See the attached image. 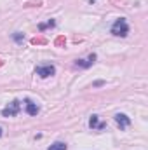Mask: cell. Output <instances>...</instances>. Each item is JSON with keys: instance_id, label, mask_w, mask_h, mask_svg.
Listing matches in <instances>:
<instances>
[{"instance_id": "9", "label": "cell", "mask_w": 148, "mask_h": 150, "mask_svg": "<svg viewBox=\"0 0 148 150\" xmlns=\"http://www.w3.org/2000/svg\"><path fill=\"white\" fill-rule=\"evenodd\" d=\"M47 150H66V143H63V142H56V143H52Z\"/></svg>"}, {"instance_id": "7", "label": "cell", "mask_w": 148, "mask_h": 150, "mask_svg": "<svg viewBox=\"0 0 148 150\" xmlns=\"http://www.w3.org/2000/svg\"><path fill=\"white\" fill-rule=\"evenodd\" d=\"M89 127H91V129H99V131H103V129L106 127V124H105V122H99L98 115H91V119H89Z\"/></svg>"}, {"instance_id": "8", "label": "cell", "mask_w": 148, "mask_h": 150, "mask_svg": "<svg viewBox=\"0 0 148 150\" xmlns=\"http://www.w3.org/2000/svg\"><path fill=\"white\" fill-rule=\"evenodd\" d=\"M54 26H56V21H54V19H49L47 23H40V25H38V30L44 32V30H47V28H54Z\"/></svg>"}, {"instance_id": "12", "label": "cell", "mask_w": 148, "mask_h": 150, "mask_svg": "<svg viewBox=\"0 0 148 150\" xmlns=\"http://www.w3.org/2000/svg\"><path fill=\"white\" fill-rule=\"evenodd\" d=\"M65 44V37H58L56 38V45H63Z\"/></svg>"}, {"instance_id": "10", "label": "cell", "mask_w": 148, "mask_h": 150, "mask_svg": "<svg viewBox=\"0 0 148 150\" xmlns=\"http://www.w3.org/2000/svg\"><path fill=\"white\" fill-rule=\"evenodd\" d=\"M12 40L18 42V44H23V40H25V33H21V32H14V33H12Z\"/></svg>"}, {"instance_id": "16", "label": "cell", "mask_w": 148, "mask_h": 150, "mask_svg": "<svg viewBox=\"0 0 148 150\" xmlns=\"http://www.w3.org/2000/svg\"><path fill=\"white\" fill-rule=\"evenodd\" d=\"M0 65H2V63H0Z\"/></svg>"}, {"instance_id": "3", "label": "cell", "mask_w": 148, "mask_h": 150, "mask_svg": "<svg viewBox=\"0 0 148 150\" xmlns=\"http://www.w3.org/2000/svg\"><path fill=\"white\" fill-rule=\"evenodd\" d=\"M35 74L40 77V79H47V77H52L56 74V67L54 65H40L35 68Z\"/></svg>"}, {"instance_id": "13", "label": "cell", "mask_w": 148, "mask_h": 150, "mask_svg": "<svg viewBox=\"0 0 148 150\" xmlns=\"http://www.w3.org/2000/svg\"><path fill=\"white\" fill-rule=\"evenodd\" d=\"M103 84H105V82H103V80H98V82H94V84H92V86H94V87H99V86H103Z\"/></svg>"}, {"instance_id": "1", "label": "cell", "mask_w": 148, "mask_h": 150, "mask_svg": "<svg viewBox=\"0 0 148 150\" xmlns=\"http://www.w3.org/2000/svg\"><path fill=\"white\" fill-rule=\"evenodd\" d=\"M127 33H129V25H127V21L124 19V18H118L113 25H111V35H115V37H127Z\"/></svg>"}, {"instance_id": "5", "label": "cell", "mask_w": 148, "mask_h": 150, "mask_svg": "<svg viewBox=\"0 0 148 150\" xmlns=\"http://www.w3.org/2000/svg\"><path fill=\"white\" fill-rule=\"evenodd\" d=\"M115 122H117V126H118L120 129H127V127L131 126V119H129L125 113H117V115H115Z\"/></svg>"}, {"instance_id": "11", "label": "cell", "mask_w": 148, "mask_h": 150, "mask_svg": "<svg viewBox=\"0 0 148 150\" xmlns=\"http://www.w3.org/2000/svg\"><path fill=\"white\" fill-rule=\"evenodd\" d=\"M32 44H33V45H35V44H45V38H32Z\"/></svg>"}, {"instance_id": "4", "label": "cell", "mask_w": 148, "mask_h": 150, "mask_svg": "<svg viewBox=\"0 0 148 150\" xmlns=\"http://www.w3.org/2000/svg\"><path fill=\"white\" fill-rule=\"evenodd\" d=\"M94 61H96V54L92 52V54H89L87 59H77V61H75V67H77V68H89V67L94 65Z\"/></svg>"}, {"instance_id": "2", "label": "cell", "mask_w": 148, "mask_h": 150, "mask_svg": "<svg viewBox=\"0 0 148 150\" xmlns=\"http://www.w3.org/2000/svg\"><path fill=\"white\" fill-rule=\"evenodd\" d=\"M21 110V101L19 100H14V101H11L4 110H2V115L4 117H14V115H18Z\"/></svg>"}, {"instance_id": "6", "label": "cell", "mask_w": 148, "mask_h": 150, "mask_svg": "<svg viewBox=\"0 0 148 150\" xmlns=\"http://www.w3.org/2000/svg\"><path fill=\"white\" fill-rule=\"evenodd\" d=\"M25 108H26V113H28V115H37V113L40 112L38 105L35 103V101H32L30 98L25 100Z\"/></svg>"}, {"instance_id": "14", "label": "cell", "mask_w": 148, "mask_h": 150, "mask_svg": "<svg viewBox=\"0 0 148 150\" xmlns=\"http://www.w3.org/2000/svg\"><path fill=\"white\" fill-rule=\"evenodd\" d=\"M2 134H4V129H2V127H0V138H2Z\"/></svg>"}, {"instance_id": "15", "label": "cell", "mask_w": 148, "mask_h": 150, "mask_svg": "<svg viewBox=\"0 0 148 150\" xmlns=\"http://www.w3.org/2000/svg\"><path fill=\"white\" fill-rule=\"evenodd\" d=\"M89 2H91V4H94V2H96V0H89Z\"/></svg>"}]
</instances>
